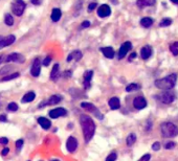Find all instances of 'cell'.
<instances>
[{"mask_svg": "<svg viewBox=\"0 0 178 161\" xmlns=\"http://www.w3.org/2000/svg\"><path fill=\"white\" fill-rule=\"evenodd\" d=\"M80 124L82 127V131H83V136L86 142H89L91 138L94 135L95 131V124L91 117L87 115H81L80 117Z\"/></svg>", "mask_w": 178, "mask_h": 161, "instance_id": "6da1fadb", "label": "cell"}, {"mask_svg": "<svg viewBox=\"0 0 178 161\" xmlns=\"http://www.w3.org/2000/svg\"><path fill=\"white\" fill-rule=\"evenodd\" d=\"M176 81H177V76L175 73H173L163 79H159V80L155 81V86L158 89H161V90H170L175 86Z\"/></svg>", "mask_w": 178, "mask_h": 161, "instance_id": "7a4b0ae2", "label": "cell"}, {"mask_svg": "<svg viewBox=\"0 0 178 161\" xmlns=\"http://www.w3.org/2000/svg\"><path fill=\"white\" fill-rule=\"evenodd\" d=\"M160 131H161V135L163 137H175L178 135V128L172 122H163L160 126Z\"/></svg>", "mask_w": 178, "mask_h": 161, "instance_id": "3957f363", "label": "cell"}, {"mask_svg": "<svg viewBox=\"0 0 178 161\" xmlns=\"http://www.w3.org/2000/svg\"><path fill=\"white\" fill-rule=\"evenodd\" d=\"M26 8V4L23 0H13L12 2V12L16 16H22L24 10Z\"/></svg>", "mask_w": 178, "mask_h": 161, "instance_id": "277c9868", "label": "cell"}, {"mask_svg": "<svg viewBox=\"0 0 178 161\" xmlns=\"http://www.w3.org/2000/svg\"><path fill=\"white\" fill-rule=\"evenodd\" d=\"M81 107L83 108V109H85L86 111H88V112L93 113V114H94L99 119H103V118H104V116H103L102 113L100 112V111L97 110V108L95 107V106H93L92 104H90V103H82L81 104Z\"/></svg>", "mask_w": 178, "mask_h": 161, "instance_id": "5b68a950", "label": "cell"}, {"mask_svg": "<svg viewBox=\"0 0 178 161\" xmlns=\"http://www.w3.org/2000/svg\"><path fill=\"white\" fill-rule=\"evenodd\" d=\"M159 99H160V101L163 104H171L174 101L175 95L173 94L172 92L166 91V92H163V93L159 95Z\"/></svg>", "mask_w": 178, "mask_h": 161, "instance_id": "8992f818", "label": "cell"}, {"mask_svg": "<svg viewBox=\"0 0 178 161\" xmlns=\"http://www.w3.org/2000/svg\"><path fill=\"white\" fill-rule=\"evenodd\" d=\"M40 71H41V62H40V59L37 58L33 62V65H31V73L33 76L37 78V76H39V74H40Z\"/></svg>", "mask_w": 178, "mask_h": 161, "instance_id": "52a82bcc", "label": "cell"}, {"mask_svg": "<svg viewBox=\"0 0 178 161\" xmlns=\"http://www.w3.org/2000/svg\"><path fill=\"white\" fill-rule=\"evenodd\" d=\"M15 41H16V38H15V36L14 35L6 36V37H2L1 40H0V49L3 48V47L12 45Z\"/></svg>", "mask_w": 178, "mask_h": 161, "instance_id": "ba28073f", "label": "cell"}, {"mask_svg": "<svg viewBox=\"0 0 178 161\" xmlns=\"http://www.w3.org/2000/svg\"><path fill=\"white\" fill-rule=\"evenodd\" d=\"M67 114V111L64 108H54L51 111H49V116L51 118H58V117L65 116Z\"/></svg>", "mask_w": 178, "mask_h": 161, "instance_id": "9c48e42d", "label": "cell"}, {"mask_svg": "<svg viewBox=\"0 0 178 161\" xmlns=\"http://www.w3.org/2000/svg\"><path fill=\"white\" fill-rule=\"evenodd\" d=\"M8 62H16V63H23L24 62V56L20 53H14L8 56H6V63Z\"/></svg>", "mask_w": 178, "mask_h": 161, "instance_id": "30bf717a", "label": "cell"}, {"mask_svg": "<svg viewBox=\"0 0 178 161\" xmlns=\"http://www.w3.org/2000/svg\"><path fill=\"white\" fill-rule=\"evenodd\" d=\"M77 140L74 137H72V136L68 137L67 142H66V149H67V151L70 152V153H74L77 150Z\"/></svg>", "mask_w": 178, "mask_h": 161, "instance_id": "8fae6325", "label": "cell"}, {"mask_svg": "<svg viewBox=\"0 0 178 161\" xmlns=\"http://www.w3.org/2000/svg\"><path fill=\"white\" fill-rule=\"evenodd\" d=\"M111 14V8L107 4H102L99 8H97V15L101 18H106Z\"/></svg>", "mask_w": 178, "mask_h": 161, "instance_id": "7c38bea8", "label": "cell"}, {"mask_svg": "<svg viewBox=\"0 0 178 161\" xmlns=\"http://www.w3.org/2000/svg\"><path fill=\"white\" fill-rule=\"evenodd\" d=\"M132 48V44L130 42H125L124 44L120 46V50H118V59H123L127 54L128 51Z\"/></svg>", "mask_w": 178, "mask_h": 161, "instance_id": "4fadbf2b", "label": "cell"}, {"mask_svg": "<svg viewBox=\"0 0 178 161\" xmlns=\"http://www.w3.org/2000/svg\"><path fill=\"white\" fill-rule=\"evenodd\" d=\"M133 106L136 109H138V110H141V109L146 108V106H147V101H146L145 97H143V96L135 97L133 101Z\"/></svg>", "mask_w": 178, "mask_h": 161, "instance_id": "5bb4252c", "label": "cell"}, {"mask_svg": "<svg viewBox=\"0 0 178 161\" xmlns=\"http://www.w3.org/2000/svg\"><path fill=\"white\" fill-rule=\"evenodd\" d=\"M151 54H152V47L150 46V45H146V46H143V48H141L140 56H141V58H143V60L149 59L150 56H151Z\"/></svg>", "mask_w": 178, "mask_h": 161, "instance_id": "9a60e30c", "label": "cell"}, {"mask_svg": "<svg viewBox=\"0 0 178 161\" xmlns=\"http://www.w3.org/2000/svg\"><path fill=\"white\" fill-rule=\"evenodd\" d=\"M61 101H62V96H61V95H52V96H51L48 99H47V101L42 103L41 105H43V106H45V105H56V104L60 103Z\"/></svg>", "mask_w": 178, "mask_h": 161, "instance_id": "2e32d148", "label": "cell"}, {"mask_svg": "<svg viewBox=\"0 0 178 161\" xmlns=\"http://www.w3.org/2000/svg\"><path fill=\"white\" fill-rule=\"evenodd\" d=\"M38 124L41 126V128H43L44 130H48L51 126V122L49 119L45 118V117H39L38 118Z\"/></svg>", "mask_w": 178, "mask_h": 161, "instance_id": "e0dca14e", "label": "cell"}, {"mask_svg": "<svg viewBox=\"0 0 178 161\" xmlns=\"http://www.w3.org/2000/svg\"><path fill=\"white\" fill-rule=\"evenodd\" d=\"M92 76H93V71H92V70H89V71L85 72V74H84V86H85L86 89L90 87V82H91Z\"/></svg>", "mask_w": 178, "mask_h": 161, "instance_id": "ac0fdd59", "label": "cell"}, {"mask_svg": "<svg viewBox=\"0 0 178 161\" xmlns=\"http://www.w3.org/2000/svg\"><path fill=\"white\" fill-rule=\"evenodd\" d=\"M108 104L112 110H117V109L120 107V101L118 97H112V98H110Z\"/></svg>", "mask_w": 178, "mask_h": 161, "instance_id": "d6986e66", "label": "cell"}, {"mask_svg": "<svg viewBox=\"0 0 178 161\" xmlns=\"http://www.w3.org/2000/svg\"><path fill=\"white\" fill-rule=\"evenodd\" d=\"M82 56H83V54H82V53L80 50H76L74 51V53H71L69 54V56H67V59H66V61L67 62H70L71 60H76V61H80L82 59Z\"/></svg>", "mask_w": 178, "mask_h": 161, "instance_id": "ffe728a7", "label": "cell"}, {"mask_svg": "<svg viewBox=\"0 0 178 161\" xmlns=\"http://www.w3.org/2000/svg\"><path fill=\"white\" fill-rule=\"evenodd\" d=\"M60 76V69H59V64H54L51 72V79L52 81H57Z\"/></svg>", "mask_w": 178, "mask_h": 161, "instance_id": "44dd1931", "label": "cell"}, {"mask_svg": "<svg viewBox=\"0 0 178 161\" xmlns=\"http://www.w3.org/2000/svg\"><path fill=\"white\" fill-rule=\"evenodd\" d=\"M101 51L107 59H112L114 56V50L112 47H104L101 49Z\"/></svg>", "mask_w": 178, "mask_h": 161, "instance_id": "7402d4cb", "label": "cell"}, {"mask_svg": "<svg viewBox=\"0 0 178 161\" xmlns=\"http://www.w3.org/2000/svg\"><path fill=\"white\" fill-rule=\"evenodd\" d=\"M156 0H137V5L140 8H146V6H151L154 5Z\"/></svg>", "mask_w": 178, "mask_h": 161, "instance_id": "603a6c76", "label": "cell"}, {"mask_svg": "<svg viewBox=\"0 0 178 161\" xmlns=\"http://www.w3.org/2000/svg\"><path fill=\"white\" fill-rule=\"evenodd\" d=\"M61 16H62V12H61L59 8H54L51 12V20L54 22H58L61 19Z\"/></svg>", "mask_w": 178, "mask_h": 161, "instance_id": "cb8c5ba5", "label": "cell"}, {"mask_svg": "<svg viewBox=\"0 0 178 161\" xmlns=\"http://www.w3.org/2000/svg\"><path fill=\"white\" fill-rule=\"evenodd\" d=\"M35 97H36L35 92H33V91L27 92V93L22 97V103H31V101H33L34 99H35Z\"/></svg>", "mask_w": 178, "mask_h": 161, "instance_id": "d4e9b609", "label": "cell"}, {"mask_svg": "<svg viewBox=\"0 0 178 161\" xmlns=\"http://www.w3.org/2000/svg\"><path fill=\"white\" fill-rule=\"evenodd\" d=\"M140 24L143 27H146V28H148V27L152 26L153 24V20L151 18L149 17H146V18H143V19L140 20Z\"/></svg>", "mask_w": 178, "mask_h": 161, "instance_id": "484cf974", "label": "cell"}, {"mask_svg": "<svg viewBox=\"0 0 178 161\" xmlns=\"http://www.w3.org/2000/svg\"><path fill=\"white\" fill-rule=\"evenodd\" d=\"M136 141V136L135 134H133V133H131L130 135H128L127 139H126V143L128 147H131L134 144V142Z\"/></svg>", "mask_w": 178, "mask_h": 161, "instance_id": "4316f807", "label": "cell"}, {"mask_svg": "<svg viewBox=\"0 0 178 161\" xmlns=\"http://www.w3.org/2000/svg\"><path fill=\"white\" fill-rule=\"evenodd\" d=\"M140 86L138 85V84H135V83H132L130 84V85H128L126 87V91L127 92H132V91H136L137 89H140Z\"/></svg>", "mask_w": 178, "mask_h": 161, "instance_id": "83f0119b", "label": "cell"}, {"mask_svg": "<svg viewBox=\"0 0 178 161\" xmlns=\"http://www.w3.org/2000/svg\"><path fill=\"white\" fill-rule=\"evenodd\" d=\"M4 22H5V24L8 26H12L14 24V19L10 14H6L5 15V17H4Z\"/></svg>", "mask_w": 178, "mask_h": 161, "instance_id": "f1b7e54d", "label": "cell"}, {"mask_svg": "<svg viewBox=\"0 0 178 161\" xmlns=\"http://www.w3.org/2000/svg\"><path fill=\"white\" fill-rule=\"evenodd\" d=\"M170 50L174 56H178V42L173 43L172 45L170 46Z\"/></svg>", "mask_w": 178, "mask_h": 161, "instance_id": "f546056e", "label": "cell"}, {"mask_svg": "<svg viewBox=\"0 0 178 161\" xmlns=\"http://www.w3.org/2000/svg\"><path fill=\"white\" fill-rule=\"evenodd\" d=\"M20 76L19 72H16V73H13V74H8V76H4V78H2V81L5 82V81H10V80H14V79L18 78V76Z\"/></svg>", "mask_w": 178, "mask_h": 161, "instance_id": "4dcf8cb0", "label": "cell"}, {"mask_svg": "<svg viewBox=\"0 0 178 161\" xmlns=\"http://www.w3.org/2000/svg\"><path fill=\"white\" fill-rule=\"evenodd\" d=\"M17 110H18V106L16 103H10L8 105V111H10V112H15Z\"/></svg>", "mask_w": 178, "mask_h": 161, "instance_id": "1f68e13d", "label": "cell"}, {"mask_svg": "<svg viewBox=\"0 0 178 161\" xmlns=\"http://www.w3.org/2000/svg\"><path fill=\"white\" fill-rule=\"evenodd\" d=\"M170 24H172V20H171V19H163V21L159 23V26H160V27L169 26Z\"/></svg>", "mask_w": 178, "mask_h": 161, "instance_id": "d6a6232c", "label": "cell"}, {"mask_svg": "<svg viewBox=\"0 0 178 161\" xmlns=\"http://www.w3.org/2000/svg\"><path fill=\"white\" fill-rule=\"evenodd\" d=\"M22 146H23V140L19 139L16 141V149H17V152H20V150L22 149Z\"/></svg>", "mask_w": 178, "mask_h": 161, "instance_id": "836d02e7", "label": "cell"}, {"mask_svg": "<svg viewBox=\"0 0 178 161\" xmlns=\"http://www.w3.org/2000/svg\"><path fill=\"white\" fill-rule=\"evenodd\" d=\"M116 154L115 153H111L110 155H108V157L106 158V161H115L116 160Z\"/></svg>", "mask_w": 178, "mask_h": 161, "instance_id": "e575fe53", "label": "cell"}, {"mask_svg": "<svg viewBox=\"0 0 178 161\" xmlns=\"http://www.w3.org/2000/svg\"><path fill=\"white\" fill-rule=\"evenodd\" d=\"M12 70V67H10V66H5V67H3L1 70H0V74H6L8 71H11Z\"/></svg>", "mask_w": 178, "mask_h": 161, "instance_id": "d590c367", "label": "cell"}, {"mask_svg": "<svg viewBox=\"0 0 178 161\" xmlns=\"http://www.w3.org/2000/svg\"><path fill=\"white\" fill-rule=\"evenodd\" d=\"M150 158H151V155H150V154H146V155H143L138 161H150Z\"/></svg>", "mask_w": 178, "mask_h": 161, "instance_id": "8d00e7d4", "label": "cell"}, {"mask_svg": "<svg viewBox=\"0 0 178 161\" xmlns=\"http://www.w3.org/2000/svg\"><path fill=\"white\" fill-rule=\"evenodd\" d=\"M51 56H46V58H45V60L43 61V65H44V66H48L49 65V63H51Z\"/></svg>", "mask_w": 178, "mask_h": 161, "instance_id": "74e56055", "label": "cell"}, {"mask_svg": "<svg viewBox=\"0 0 178 161\" xmlns=\"http://www.w3.org/2000/svg\"><path fill=\"white\" fill-rule=\"evenodd\" d=\"M152 149L154 150V151H158V150L160 149V143H159V142H155V143H153Z\"/></svg>", "mask_w": 178, "mask_h": 161, "instance_id": "f35d334b", "label": "cell"}, {"mask_svg": "<svg viewBox=\"0 0 178 161\" xmlns=\"http://www.w3.org/2000/svg\"><path fill=\"white\" fill-rule=\"evenodd\" d=\"M0 143H1V144H8V138H5V137L0 138Z\"/></svg>", "mask_w": 178, "mask_h": 161, "instance_id": "ab89813d", "label": "cell"}, {"mask_svg": "<svg viewBox=\"0 0 178 161\" xmlns=\"http://www.w3.org/2000/svg\"><path fill=\"white\" fill-rule=\"evenodd\" d=\"M95 8H97V3H90L88 6V11L89 12H91V11H93Z\"/></svg>", "mask_w": 178, "mask_h": 161, "instance_id": "60d3db41", "label": "cell"}, {"mask_svg": "<svg viewBox=\"0 0 178 161\" xmlns=\"http://www.w3.org/2000/svg\"><path fill=\"white\" fill-rule=\"evenodd\" d=\"M175 146V143H174V142H169V143H166V146H165V148L166 149V150H169V149H171V148H173V147H174Z\"/></svg>", "mask_w": 178, "mask_h": 161, "instance_id": "b9f144b4", "label": "cell"}, {"mask_svg": "<svg viewBox=\"0 0 178 161\" xmlns=\"http://www.w3.org/2000/svg\"><path fill=\"white\" fill-rule=\"evenodd\" d=\"M88 26H90V22L89 21H84L82 23V28H85V27H88Z\"/></svg>", "mask_w": 178, "mask_h": 161, "instance_id": "7bdbcfd3", "label": "cell"}, {"mask_svg": "<svg viewBox=\"0 0 178 161\" xmlns=\"http://www.w3.org/2000/svg\"><path fill=\"white\" fill-rule=\"evenodd\" d=\"M6 63V56H0V64Z\"/></svg>", "mask_w": 178, "mask_h": 161, "instance_id": "ee69618b", "label": "cell"}, {"mask_svg": "<svg viewBox=\"0 0 178 161\" xmlns=\"http://www.w3.org/2000/svg\"><path fill=\"white\" fill-rule=\"evenodd\" d=\"M10 152V149H8V148H5V149H3V151H2V156H5L6 154Z\"/></svg>", "mask_w": 178, "mask_h": 161, "instance_id": "f6af8a7d", "label": "cell"}, {"mask_svg": "<svg viewBox=\"0 0 178 161\" xmlns=\"http://www.w3.org/2000/svg\"><path fill=\"white\" fill-rule=\"evenodd\" d=\"M41 1H42V0H31L33 4H35V5H39V4L41 3Z\"/></svg>", "mask_w": 178, "mask_h": 161, "instance_id": "bcb514c9", "label": "cell"}, {"mask_svg": "<svg viewBox=\"0 0 178 161\" xmlns=\"http://www.w3.org/2000/svg\"><path fill=\"white\" fill-rule=\"evenodd\" d=\"M0 121H6L5 115H0Z\"/></svg>", "mask_w": 178, "mask_h": 161, "instance_id": "7dc6e473", "label": "cell"}, {"mask_svg": "<svg viewBox=\"0 0 178 161\" xmlns=\"http://www.w3.org/2000/svg\"><path fill=\"white\" fill-rule=\"evenodd\" d=\"M134 58H136V53H133L131 54V56H130V61L133 60Z\"/></svg>", "mask_w": 178, "mask_h": 161, "instance_id": "c3c4849f", "label": "cell"}, {"mask_svg": "<svg viewBox=\"0 0 178 161\" xmlns=\"http://www.w3.org/2000/svg\"><path fill=\"white\" fill-rule=\"evenodd\" d=\"M65 74H66V76H69L70 78V76H71V71H66Z\"/></svg>", "mask_w": 178, "mask_h": 161, "instance_id": "681fc988", "label": "cell"}, {"mask_svg": "<svg viewBox=\"0 0 178 161\" xmlns=\"http://www.w3.org/2000/svg\"><path fill=\"white\" fill-rule=\"evenodd\" d=\"M171 2H173V3H175V4H178V0H171Z\"/></svg>", "mask_w": 178, "mask_h": 161, "instance_id": "f907efd6", "label": "cell"}, {"mask_svg": "<svg viewBox=\"0 0 178 161\" xmlns=\"http://www.w3.org/2000/svg\"><path fill=\"white\" fill-rule=\"evenodd\" d=\"M52 161H59V160H52Z\"/></svg>", "mask_w": 178, "mask_h": 161, "instance_id": "816d5d0a", "label": "cell"}]
</instances>
